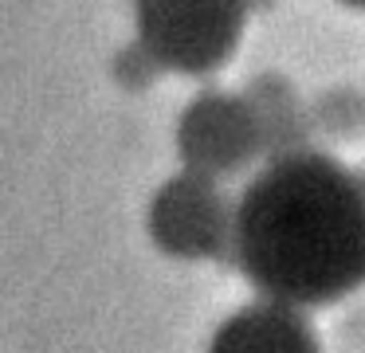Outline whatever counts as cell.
I'll list each match as a JSON object with an SVG mask.
<instances>
[{"instance_id": "1", "label": "cell", "mask_w": 365, "mask_h": 353, "mask_svg": "<svg viewBox=\"0 0 365 353\" xmlns=\"http://www.w3.org/2000/svg\"><path fill=\"white\" fill-rule=\"evenodd\" d=\"M232 259L263 298L341 302L365 287V177L314 145L267 157L236 196Z\"/></svg>"}, {"instance_id": "2", "label": "cell", "mask_w": 365, "mask_h": 353, "mask_svg": "<svg viewBox=\"0 0 365 353\" xmlns=\"http://www.w3.org/2000/svg\"><path fill=\"white\" fill-rule=\"evenodd\" d=\"M138 47L161 71L212 75L240 51L247 0H134Z\"/></svg>"}, {"instance_id": "3", "label": "cell", "mask_w": 365, "mask_h": 353, "mask_svg": "<svg viewBox=\"0 0 365 353\" xmlns=\"http://www.w3.org/2000/svg\"><path fill=\"white\" fill-rule=\"evenodd\" d=\"M150 232L161 251L177 259H220L232 255L236 200L205 173H177L158 188L150 204Z\"/></svg>"}, {"instance_id": "4", "label": "cell", "mask_w": 365, "mask_h": 353, "mask_svg": "<svg viewBox=\"0 0 365 353\" xmlns=\"http://www.w3.org/2000/svg\"><path fill=\"white\" fill-rule=\"evenodd\" d=\"M177 153L185 169L216 180L263 161V133L244 91H200L177 118Z\"/></svg>"}, {"instance_id": "5", "label": "cell", "mask_w": 365, "mask_h": 353, "mask_svg": "<svg viewBox=\"0 0 365 353\" xmlns=\"http://www.w3.org/2000/svg\"><path fill=\"white\" fill-rule=\"evenodd\" d=\"M208 353H322V345L299 306L259 295L216 329Z\"/></svg>"}, {"instance_id": "6", "label": "cell", "mask_w": 365, "mask_h": 353, "mask_svg": "<svg viewBox=\"0 0 365 353\" xmlns=\"http://www.w3.org/2000/svg\"><path fill=\"white\" fill-rule=\"evenodd\" d=\"M244 98L252 106L263 133V161L279 153L314 145V126H310V98H302L299 86L279 71H259L247 78Z\"/></svg>"}, {"instance_id": "7", "label": "cell", "mask_w": 365, "mask_h": 353, "mask_svg": "<svg viewBox=\"0 0 365 353\" xmlns=\"http://www.w3.org/2000/svg\"><path fill=\"white\" fill-rule=\"evenodd\" d=\"M310 126L314 138L357 141L365 133V94L357 86H330L310 98Z\"/></svg>"}, {"instance_id": "8", "label": "cell", "mask_w": 365, "mask_h": 353, "mask_svg": "<svg viewBox=\"0 0 365 353\" xmlns=\"http://www.w3.org/2000/svg\"><path fill=\"white\" fill-rule=\"evenodd\" d=\"M279 4V0H247V8H252V12H255V8H275Z\"/></svg>"}, {"instance_id": "9", "label": "cell", "mask_w": 365, "mask_h": 353, "mask_svg": "<svg viewBox=\"0 0 365 353\" xmlns=\"http://www.w3.org/2000/svg\"><path fill=\"white\" fill-rule=\"evenodd\" d=\"M338 4H346V8H357V12H365V0H338Z\"/></svg>"}, {"instance_id": "10", "label": "cell", "mask_w": 365, "mask_h": 353, "mask_svg": "<svg viewBox=\"0 0 365 353\" xmlns=\"http://www.w3.org/2000/svg\"><path fill=\"white\" fill-rule=\"evenodd\" d=\"M361 177H365V173H361Z\"/></svg>"}]
</instances>
